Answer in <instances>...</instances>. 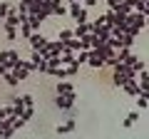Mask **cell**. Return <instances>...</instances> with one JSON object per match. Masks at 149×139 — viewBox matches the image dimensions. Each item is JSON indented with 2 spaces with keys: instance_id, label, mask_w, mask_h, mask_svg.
<instances>
[{
  "instance_id": "cell-1",
  "label": "cell",
  "mask_w": 149,
  "mask_h": 139,
  "mask_svg": "<svg viewBox=\"0 0 149 139\" xmlns=\"http://www.w3.org/2000/svg\"><path fill=\"white\" fill-rule=\"evenodd\" d=\"M74 102H77V95H55V107L67 112V109L74 107Z\"/></svg>"
},
{
  "instance_id": "cell-2",
  "label": "cell",
  "mask_w": 149,
  "mask_h": 139,
  "mask_svg": "<svg viewBox=\"0 0 149 139\" xmlns=\"http://www.w3.org/2000/svg\"><path fill=\"white\" fill-rule=\"evenodd\" d=\"M45 42H47V38H45L42 32H32L30 38H27V45H30L32 52H40V50L45 47Z\"/></svg>"
},
{
  "instance_id": "cell-3",
  "label": "cell",
  "mask_w": 149,
  "mask_h": 139,
  "mask_svg": "<svg viewBox=\"0 0 149 139\" xmlns=\"http://www.w3.org/2000/svg\"><path fill=\"white\" fill-rule=\"evenodd\" d=\"M87 67H92V70H104V57H102L97 50H90V52H87Z\"/></svg>"
},
{
  "instance_id": "cell-4",
  "label": "cell",
  "mask_w": 149,
  "mask_h": 139,
  "mask_svg": "<svg viewBox=\"0 0 149 139\" xmlns=\"http://www.w3.org/2000/svg\"><path fill=\"white\" fill-rule=\"evenodd\" d=\"M47 13L55 15V17H62V15H67V5H65L62 0H50L47 3Z\"/></svg>"
},
{
  "instance_id": "cell-5",
  "label": "cell",
  "mask_w": 149,
  "mask_h": 139,
  "mask_svg": "<svg viewBox=\"0 0 149 139\" xmlns=\"http://www.w3.org/2000/svg\"><path fill=\"white\" fill-rule=\"evenodd\" d=\"M55 95H77V90H74V82H67V80L57 82V85H55Z\"/></svg>"
},
{
  "instance_id": "cell-6",
  "label": "cell",
  "mask_w": 149,
  "mask_h": 139,
  "mask_svg": "<svg viewBox=\"0 0 149 139\" xmlns=\"http://www.w3.org/2000/svg\"><path fill=\"white\" fill-rule=\"evenodd\" d=\"M122 90L127 92V97H139V95L144 92L142 87L137 85V80H127V82H124V87H122Z\"/></svg>"
},
{
  "instance_id": "cell-7",
  "label": "cell",
  "mask_w": 149,
  "mask_h": 139,
  "mask_svg": "<svg viewBox=\"0 0 149 139\" xmlns=\"http://www.w3.org/2000/svg\"><path fill=\"white\" fill-rule=\"evenodd\" d=\"M74 129H77V122L70 119V122H65V124H57V127H55V134H70V132H74Z\"/></svg>"
},
{
  "instance_id": "cell-8",
  "label": "cell",
  "mask_w": 149,
  "mask_h": 139,
  "mask_svg": "<svg viewBox=\"0 0 149 139\" xmlns=\"http://www.w3.org/2000/svg\"><path fill=\"white\" fill-rule=\"evenodd\" d=\"M137 122H139V112H137V109H132V112H129L127 117H124L122 127H124V129H132V127H134V124H137Z\"/></svg>"
},
{
  "instance_id": "cell-9",
  "label": "cell",
  "mask_w": 149,
  "mask_h": 139,
  "mask_svg": "<svg viewBox=\"0 0 149 139\" xmlns=\"http://www.w3.org/2000/svg\"><path fill=\"white\" fill-rule=\"evenodd\" d=\"M65 50L74 55V52H80V50H82V42H80V40H74V38H72V40H67V42H65Z\"/></svg>"
},
{
  "instance_id": "cell-10",
  "label": "cell",
  "mask_w": 149,
  "mask_h": 139,
  "mask_svg": "<svg viewBox=\"0 0 149 139\" xmlns=\"http://www.w3.org/2000/svg\"><path fill=\"white\" fill-rule=\"evenodd\" d=\"M32 117H35V107H25V109H22V114H20V119H22L25 124H30Z\"/></svg>"
},
{
  "instance_id": "cell-11",
  "label": "cell",
  "mask_w": 149,
  "mask_h": 139,
  "mask_svg": "<svg viewBox=\"0 0 149 139\" xmlns=\"http://www.w3.org/2000/svg\"><path fill=\"white\" fill-rule=\"evenodd\" d=\"M57 40H60V42H67V40H72V27H62V30L57 32Z\"/></svg>"
},
{
  "instance_id": "cell-12",
  "label": "cell",
  "mask_w": 149,
  "mask_h": 139,
  "mask_svg": "<svg viewBox=\"0 0 149 139\" xmlns=\"http://www.w3.org/2000/svg\"><path fill=\"white\" fill-rule=\"evenodd\" d=\"M10 72H13V75L17 77V82H25L27 77H30V72H27L25 67H17V70H10Z\"/></svg>"
},
{
  "instance_id": "cell-13",
  "label": "cell",
  "mask_w": 149,
  "mask_h": 139,
  "mask_svg": "<svg viewBox=\"0 0 149 139\" xmlns=\"http://www.w3.org/2000/svg\"><path fill=\"white\" fill-rule=\"evenodd\" d=\"M3 82H5L8 87H17V85H20V82H17V77L13 75V72H5V75H3Z\"/></svg>"
},
{
  "instance_id": "cell-14",
  "label": "cell",
  "mask_w": 149,
  "mask_h": 139,
  "mask_svg": "<svg viewBox=\"0 0 149 139\" xmlns=\"http://www.w3.org/2000/svg\"><path fill=\"white\" fill-rule=\"evenodd\" d=\"M5 117H15V109H13V104H5V107H0V122Z\"/></svg>"
},
{
  "instance_id": "cell-15",
  "label": "cell",
  "mask_w": 149,
  "mask_h": 139,
  "mask_svg": "<svg viewBox=\"0 0 149 139\" xmlns=\"http://www.w3.org/2000/svg\"><path fill=\"white\" fill-rule=\"evenodd\" d=\"M137 99V109H147V104H149V99H147V92H142L139 97H134Z\"/></svg>"
},
{
  "instance_id": "cell-16",
  "label": "cell",
  "mask_w": 149,
  "mask_h": 139,
  "mask_svg": "<svg viewBox=\"0 0 149 139\" xmlns=\"http://www.w3.org/2000/svg\"><path fill=\"white\" fill-rule=\"evenodd\" d=\"M20 104H22V107H35V97H32V95H22L20 97Z\"/></svg>"
},
{
  "instance_id": "cell-17",
  "label": "cell",
  "mask_w": 149,
  "mask_h": 139,
  "mask_svg": "<svg viewBox=\"0 0 149 139\" xmlns=\"http://www.w3.org/2000/svg\"><path fill=\"white\" fill-rule=\"evenodd\" d=\"M17 38V27H5V40L8 42H15Z\"/></svg>"
},
{
  "instance_id": "cell-18",
  "label": "cell",
  "mask_w": 149,
  "mask_h": 139,
  "mask_svg": "<svg viewBox=\"0 0 149 139\" xmlns=\"http://www.w3.org/2000/svg\"><path fill=\"white\" fill-rule=\"evenodd\" d=\"M17 32H20V35H22V40H27V38H30V35H32V30H30V25H27V22H22V25L17 27Z\"/></svg>"
},
{
  "instance_id": "cell-19",
  "label": "cell",
  "mask_w": 149,
  "mask_h": 139,
  "mask_svg": "<svg viewBox=\"0 0 149 139\" xmlns=\"http://www.w3.org/2000/svg\"><path fill=\"white\" fill-rule=\"evenodd\" d=\"M13 137H15L13 129H0V139H13Z\"/></svg>"
},
{
  "instance_id": "cell-20",
  "label": "cell",
  "mask_w": 149,
  "mask_h": 139,
  "mask_svg": "<svg viewBox=\"0 0 149 139\" xmlns=\"http://www.w3.org/2000/svg\"><path fill=\"white\" fill-rule=\"evenodd\" d=\"M80 5L85 8V10H90V8H95V5H97V0H80Z\"/></svg>"
},
{
  "instance_id": "cell-21",
  "label": "cell",
  "mask_w": 149,
  "mask_h": 139,
  "mask_svg": "<svg viewBox=\"0 0 149 139\" xmlns=\"http://www.w3.org/2000/svg\"><path fill=\"white\" fill-rule=\"evenodd\" d=\"M30 62L40 65V62H42V55H40V52H32V55H30Z\"/></svg>"
},
{
  "instance_id": "cell-22",
  "label": "cell",
  "mask_w": 149,
  "mask_h": 139,
  "mask_svg": "<svg viewBox=\"0 0 149 139\" xmlns=\"http://www.w3.org/2000/svg\"><path fill=\"white\" fill-rule=\"evenodd\" d=\"M3 75H5V67H3V65H0V80H3Z\"/></svg>"
},
{
  "instance_id": "cell-23",
  "label": "cell",
  "mask_w": 149,
  "mask_h": 139,
  "mask_svg": "<svg viewBox=\"0 0 149 139\" xmlns=\"http://www.w3.org/2000/svg\"><path fill=\"white\" fill-rule=\"evenodd\" d=\"M62 3H65V5H70V3H74V0H62Z\"/></svg>"
},
{
  "instance_id": "cell-24",
  "label": "cell",
  "mask_w": 149,
  "mask_h": 139,
  "mask_svg": "<svg viewBox=\"0 0 149 139\" xmlns=\"http://www.w3.org/2000/svg\"><path fill=\"white\" fill-rule=\"evenodd\" d=\"M74 3H80V0H74Z\"/></svg>"
},
{
  "instance_id": "cell-25",
  "label": "cell",
  "mask_w": 149,
  "mask_h": 139,
  "mask_svg": "<svg viewBox=\"0 0 149 139\" xmlns=\"http://www.w3.org/2000/svg\"><path fill=\"white\" fill-rule=\"evenodd\" d=\"M0 25H3V20H0Z\"/></svg>"
}]
</instances>
